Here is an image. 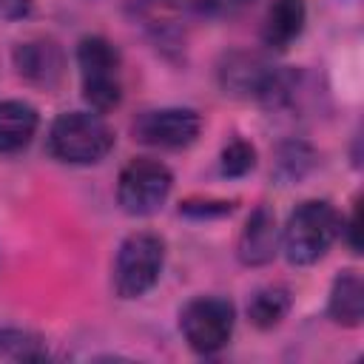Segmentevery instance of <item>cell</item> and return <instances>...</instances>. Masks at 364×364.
<instances>
[{
    "label": "cell",
    "instance_id": "obj_1",
    "mask_svg": "<svg viewBox=\"0 0 364 364\" xmlns=\"http://www.w3.org/2000/svg\"><path fill=\"white\" fill-rule=\"evenodd\" d=\"M338 230V210L324 199H307L287 216L282 230V250L290 264H313L330 250Z\"/></svg>",
    "mask_w": 364,
    "mask_h": 364
},
{
    "label": "cell",
    "instance_id": "obj_2",
    "mask_svg": "<svg viewBox=\"0 0 364 364\" xmlns=\"http://www.w3.org/2000/svg\"><path fill=\"white\" fill-rule=\"evenodd\" d=\"M114 128L91 111L60 114L48 128V151L68 165H94L114 148Z\"/></svg>",
    "mask_w": 364,
    "mask_h": 364
},
{
    "label": "cell",
    "instance_id": "obj_3",
    "mask_svg": "<svg viewBox=\"0 0 364 364\" xmlns=\"http://www.w3.org/2000/svg\"><path fill=\"white\" fill-rule=\"evenodd\" d=\"M77 65L82 80V97L100 114L111 111L122 100V71H119V51L111 40L91 34L82 37L77 46Z\"/></svg>",
    "mask_w": 364,
    "mask_h": 364
},
{
    "label": "cell",
    "instance_id": "obj_4",
    "mask_svg": "<svg viewBox=\"0 0 364 364\" xmlns=\"http://www.w3.org/2000/svg\"><path fill=\"white\" fill-rule=\"evenodd\" d=\"M165 264V239L151 230H136L122 239L114 259V290L122 299L145 296Z\"/></svg>",
    "mask_w": 364,
    "mask_h": 364
},
{
    "label": "cell",
    "instance_id": "obj_5",
    "mask_svg": "<svg viewBox=\"0 0 364 364\" xmlns=\"http://www.w3.org/2000/svg\"><path fill=\"white\" fill-rule=\"evenodd\" d=\"M171 188H173V176L168 165H162L159 159L136 156L119 171L117 202L131 216H151L165 205Z\"/></svg>",
    "mask_w": 364,
    "mask_h": 364
},
{
    "label": "cell",
    "instance_id": "obj_6",
    "mask_svg": "<svg viewBox=\"0 0 364 364\" xmlns=\"http://www.w3.org/2000/svg\"><path fill=\"white\" fill-rule=\"evenodd\" d=\"M233 324H236V310L222 296H196L179 313V330L185 341L205 355L219 353L230 341Z\"/></svg>",
    "mask_w": 364,
    "mask_h": 364
},
{
    "label": "cell",
    "instance_id": "obj_7",
    "mask_svg": "<svg viewBox=\"0 0 364 364\" xmlns=\"http://www.w3.org/2000/svg\"><path fill=\"white\" fill-rule=\"evenodd\" d=\"M202 131V117L193 108H156L145 111L134 122V134L145 145L156 148H188Z\"/></svg>",
    "mask_w": 364,
    "mask_h": 364
},
{
    "label": "cell",
    "instance_id": "obj_8",
    "mask_svg": "<svg viewBox=\"0 0 364 364\" xmlns=\"http://www.w3.org/2000/svg\"><path fill=\"white\" fill-rule=\"evenodd\" d=\"M14 68L31 85L54 88L63 80L65 57H63V48L54 40L37 37V40H26L14 48Z\"/></svg>",
    "mask_w": 364,
    "mask_h": 364
},
{
    "label": "cell",
    "instance_id": "obj_9",
    "mask_svg": "<svg viewBox=\"0 0 364 364\" xmlns=\"http://www.w3.org/2000/svg\"><path fill=\"white\" fill-rule=\"evenodd\" d=\"M279 239H282V233L276 225V213L267 205H256L239 233V245H236L239 262L250 264V267H262V264L273 262V256L279 250Z\"/></svg>",
    "mask_w": 364,
    "mask_h": 364
},
{
    "label": "cell",
    "instance_id": "obj_10",
    "mask_svg": "<svg viewBox=\"0 0 364 364\" xmlns=\"http://www.w3.org/2000/svg\"><path fill=\"white\" fill-rule=\"evenodd\" d=\"M273 77H276V68L253 54H233V57H228V63L222 68L225 91L242 94V97H256V100H262L267 94Z\"/></svg>",
    "mask_w": 364,
    "mask_h": 364
},
{
    "label": "cell",
    "instance_id": "obj_11",
    "mask_svg": "<svg viewBox=\"0 0 364 364\" xmlns=\"http://www.w3.org/2000/svg\"><path fill=\"white\" fill-rule=\"evenodd\" d=\"M304 23H307L304 0H273V6L267 9L264 26H262V40L264 46L284 51L304 31Z\"/></svg>",
    "mask_w": 364,
    "mask_h": 364
},
{
    "label": "cell",
    "instance_id": "obj_12",
    "mask_svg": "<svg viewBox=\"0 0 364 364\" xmlns=\"http://www.w3.org/2000/svg\"><path fill=\"white\" fill-rule=\"evenodd\" d=\"M40 117L23 100H0V154L23 151L37 134Z\"/></svg>",
    "mask_w": 364,
    "mask_h": 364
},
{
    "label": "cell",
    "instance_id": "obj_13",
    "mask_svg": "<svg viewBox=\"0 0 364 364\" xmlns=\"http://www.w3.org/2000/svg\"><path fill=\"white\" fill-rule=\"evenodd\" d=\"M327 316L341 327H358L364 318V284L355 270L336 276L327 299Z\"/></svg>",
    "mask_w": 364,
    "mask_h": 364
},
{
    "label": "cell",
    "instance_id": "obj_14",
    "mask_svg": "<svg viewBox=\"0 0 364 364\" xmlns=\"http://www.w3.org/2000/svg\"><path fill=\"white\" fill-rule=\"evenodd\" d=\"M290 290L282 287V284H267V287H259L250 301H247V318L253 327L259 330H273L287 313H290Z\"/></svg>",
    "mask_w": 364,
    "mask_h": 364
},
{
    "label": "cell",
    "instance_id": "obj_15",
    "mask_svg": "<svg viewBox=\"0 0 364 364\" xmlns=\"http://www.w3.org/2000/svg\"><path fill=\"white\" fill-rule=\"evenodd\" d=\"M0 355L11 361H43L48 358L46 341L23 327H3L0 330Z\"/></svg>",
    "mask_w": 364,
    "mask_h": 364
},
{
    "label": "cell",
    "instance_id": "obj_16",
    "mask_svg": "<svg viewBox=\"0 0 364 364\" xmlns=\"http://www.w3.org/2000/svg\"><path fill=\"white\" fill-rule=\"evenodd\" d=\"M313 151L304 142H284L276 151V162H273V173L282 185L287 182H299L310 168H313Z\"/></svg>",
    "mask_w": 364,
    "mask_h": 364
},
{
    "label": "cell",
    "instance_id": "obj_17",
    "mask_svg": "<svg viewBox=\"0 0 364 364\" xmlns=\"http://www.w3.org/2000/svg\"><path fill=\"white\" fill-rule=\"evenodd\" d=\"M219 168L225 176H245L256 168V148L247 139H230L222 148L219 156Z\"/></svg>",
    "mask_w": 364,
    "mask_h": 364
},
{
    "label": "cell",
    "instance_id": "obj_18",
    "mask_svg": "<svg viewBox=\"0 0 364 364\" xmlns=\"http://www.w3.org/2000/svg\"><path fill=\"white\" fill-rule=\"evenodd\" d=\"M233 210V202L225 199H185L179 205V213L193 216V219H210V216H225Z\"/></svg>",
    "mask_w": 364,
    "mask_h": 364
},
{
    "label": "cell",
    "instance_id": "obj_19",
    "mask_svg": "<svg viewBox=\"0 0 364 364\" xmlns=\"http://www.w3.org/2000/svg\"><path fill=\"white\" fill-rule=\"evenodd\" d=\"M31 9H34V0H0V17H6V20L28 17Z\"/></svg>",
    "mask_w": 364,
    "mask_h": 364
},
{
    "label": "cell",
    "instance_id": "obj_20",
    "mask_svg": "<svg viewBox=\"0 0 364 364\" xmlns=\"http://www.w3.org/2000/svg\"><path fill=\"white\" fill-rule=\"evenodd\" d=\"M347 242H350V247L358 253V208L353 210V216H350V222H347Z\"/></svg>",
    "mask_w": 364,
    "mask_h": 364
}]
</instances>
